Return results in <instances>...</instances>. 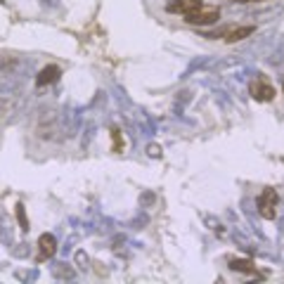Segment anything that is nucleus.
Segmentation results:
<instances>
[{
	"instance_id": "nucleus-1",
	"label": "nucleus",
	"mask_w": 284,
	"mask_h": 284,
	"mask_svg": "<svg viewBox=\"0 0 284 284\" xmlns=\"http://www.w3.org/2000/svg\"><path fill=\"white\" fill-rule=\"evenodd\" d=\"M220 19V10L218 7H199V10L185 14V22L192 26H208V24H216Z\"/></svg>"
},
{
	"instance_id": "nucleus-2",
	"label": "nucleus",
	"mask_w": 284,
	"mask_h": 284,
	"mask_svg": "<svg viewBox=\"0 0 284 284\" xmlns=\"http://www.w3.org/2000/svg\"><path fill=\"white\" fill-rule=\"evenodd\" d=\"M199 7H204V0H168L166 2V10L173 14H189Z\"/></svg>"
},
{
	"instance_id": "nucleus-3",
	"label": "nucleus",
	"mask_w": 284,
	"mask_h": 284,
	"mask_svg": "<svg viewBox=\"0 0 284 284\" xmlns=\"http://www.w3.org/2000/svg\"><path fill=\"white\" fill-rule=\"evenodd\" d=\"M275 206H277V194H275V189H265L261 201H258V208H261L263 218L273 220L275 218Z\"/></svg>"
},
{
	"instance_id": "nucleus-4",
	"label": "nucleus",
	"mask_w": 284,
	"mask_h": 284,
	"mask_svg": "<svg viewBox=\"0 0 284 284\" xmlns=\"http://www.w3.org/2000/svg\"><path fill=\"white\" fill-rule=\"evenodd\" d=\"M251 97L256 99V102H270V99L275 97V88L261 78V81L251 83Z\"/></svg>"
},
{
	"instance_id": "nucleus-5",
	"label": "nucleus",
	"mask_w": 284,
	"mask_h": 284,
	"mask_svg": "<svg viewBox=\"0 0 284 284\" xmlns=\"http://www.w3.org/2000/svg\"><path fill=\"white\" fill-rule=\"evenodd\" d=\"M253 31H256V26H237V29H228L223 38H225V43H237V41L249 38Z\"/></svg>"
},
{
	"instance_id": "nucleus-6",
	"label": "nucleus",
	"mask_w": 284,
	"mask_h": 284,
	"mask_svg": "<svg viewBox=\"0 0 284 284\" xmlns=\"http://www.w3.org/2000/svg\"><path fill=\"white\" fill-rule=\"evenodd\" d=\"M38 246H41V258H52L57 251V239L52 235H41Z\"/></svg>"
},
{
	"instance_id": "nucleus-7",
	"label": "nucleus",
	"mask_w": 284,
	"mask_h": 284,
	"mask_svg": "<svg viewBox=\"0 0 284 284\" xmlns=\"http://www.w3.org/2000/svg\"><path fill=\"white\" fill-rule=\"evenodd\" d=\"M59 66H45L43 71L38 74V78H36V83L38 86H47V83H55L57 78H59Z\"/></svg>"
},
{
	"instance_id": "nucleus-8",
	"label": "nucleus",
	"mask_w": 284,
	"mask_h": 284,
	"mask_svg": "<svg viewBox=\"0 0 284 284\" xmlns=\"http://www.w3.org/2000/svg\"><path fill=\"white\" fill-rule=\"evenodd\" d=\"M230 268L237 270V273H244V275L256 273V265H253L251 261H246V258H232V261H230Z\"/></svg>"
},
{
	"instance_id": "nucleus-9",
	"label": "nucleus",
	"mask_w": 284,
	"mask_h": 284,
	"mask_svg": "<svg viewBox=\"0 0 284 284\" xmlns=\"http://www.w3.org/2000/svg\"><path fill=\"white\" fill-rule=\"evenodd\" d=\"M17 218H19V225L26 232L29 230V220H26V213H24V204H17Z\"/></svg>"
},
{
	"instance_id": "nucleus-10",
	"label": "nucleus",
	"mask_w": 284,
	"mask_h": 284,
	"mask_svg": "<svg viewBox=\"0 0 284 284\" xmlns=\"http://www.w3.org/2000/svg\"><path fill=\"white\" fill-rule=\"evenodd\" d=\"M111 135H114V149L119 152V149H121V135H119V131L114 128V131H111Z\"/></svg>"
},
{
	"instance_id": "nucleus-11",
	"label": "nucleus",
	"mask_w": 284,
	"mask_h": 284,
	"mask_svg": "<svg viewBox=\"0 0 284 284\" xmlns=\"http://www.w3.org/2000/svg\"><path fill=\"white\" fill-rule=\"evenodd\" d=\"M159 147H156V144H152V147H149V156H159Z\"/></svg>"
},
{
	"instance_id": "nucleus-12",
	"label": "nucleus",
	"mask_w": 284,
	"mask_h": 284,
	"mask_svg": "<svg viewBox=\"0 0 284 284\" xmlns=\"http://www.w3.org/2000/svg\"><path fill=\"white\" fill-rule=\"evenodd\" d=\"M235 2H265V0H235Z\"/></svg>"
},
{
	"instance_id": "nucleus-13",
	"label": "nucleus",
	"mask_w": 284,
	"mask_h": 284,
	"mask_svg": "<svg viewBox=\"0 0 284 284\" xmlns=\"http://www.w3.org/2000/svg\"><path fill=\"white\" fill-rule=\"evenodd\" d=\"M282 90H284V86H282Z\"/></svg>"
}]
</instances>
